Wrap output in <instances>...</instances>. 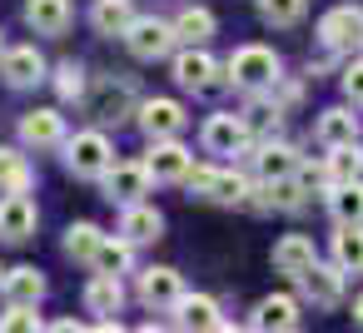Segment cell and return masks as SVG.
<instances>
[{
  "mask_svg": "<svg viewBox=\"0 0 363 333\" xmlns=\"http://www.w3.org/2000/svg\"><path fill=\"white\" fill-rule=\"evenodd\" d=\"M35 219L40 214H35V199H26V189L0 199V239L6 244H26L35 234Z\"/></svg>",
  "mask_w": 363,
  "mask_h": 333,
  "instance_id": "cell-13",
  "label": "cell"
},
{
  "mask_svg": "<svg viewBox=\"0 0 363 333\" xmlns=\"http://www.w3.org/2000/svg\"><path fill=\"white\" fill-rule=\"evenodd\" d=\"M328 179H333V184H353V179H363V149H358V140L328 149Z\"/></svg>",
  "mask_w": 363,
  "mask_h": 333,
  "instance_id": "cell-33",
  "label": "cell"
},
{
  "mask_svg": "<svg viewBox=\"0 0 363 333\" xmlns=\"http://www.w3.org/2000/svg\"><path fill=\"white\" fill-rule=\"evenodd\" d=\"M174 323H179V328H234L229 318H219V303H214L209 293H179Z\"/></svg>",
  "mask_w": 363,
  "mask_h": 333,
  "instance_id": "cell-22",
  "label": "cell"
},
{
  "mask_svg": "<svg viewBox=\"0 0 363 333\" xmlns=\"http://www.w3.org/2000/svg\"><path fill=\"white\" fill-rule=\"evenodd\" d=\"M85 308L90 313H100V318H115L120 308H125V283H120V273H90V283H85Z\"/></svg>",
  "mask_w": 363,
  "mask_h": 333,
  "instance_id": "cell-21",
  "label": "cell"
},
{
  "mask_svg": "<svg viewBox=\"0 0 363 333\" xmlns=\"http://www.w3.org/2000/svg\"><path fill=\"white\" fill-rule=\"evenodd\" d=\"M125 45H130V55H135V60H164V55H174L179 35H174V21H160V16H140V21L130 26Z\"/></svg>",
  "mask_w": 363,
  "mask_h": 333,
  "instance_id": "cell-4",
  "label": "cell"
},
{
  "mask_svg": "<svg viewBox=\"0 0 363 333\" xmlns=\"http://www.w3.org/2000/svg\"><path fill=\"white\" fill-rule=\"evenodd\" d=\"M318 40L333 55H363V6H333L318 16Z\"/></svg>",
  "mask_w": 363,
  "mask_h": 333,
  "instance_id": "cell-3",
  "label": "cell"
},
{
  "mask_svg": "<svg viewBox=\"0 0 363 333\" xmlns=\"http://www.w3.org/2000/svg\"><path fill=\"white\" fill-rule=\"evenodd\" d=\"M214 30H219V21H214L209 6H184V11L174 16V35H179V45H209Z\"/></svg>",
  "mask_w": 363,
  "mask_h": 333,
  "instance_id": "cell-25",
  "label": "cell"
},
{
  "mask_svg": "<svg viewBox=\"0 0 363 333\" xmlns=\"http://www.w3.org/2000/svg\"><path fill=\"white\" fill-rule=\"evenodd\" d=\"M100 189H105V199L110 204H135V199H145L150 194V169H145V159H115L105 174H100Z\"/></svg>",
  "mask_w": 363,
  "mask_h": 333,
  "instance_id": "cell-6",
  "label": "cell"
},
{
  "mask_svg": "<svg viewBox=\"0 0 363 333\" xmlns=\"http://www.w3.org/2000/svg\"><path fill=\"white\" fill-rule=\"evenodd\" d=\"M303 11H308V0H259L264 26H279V30L298 26V21H303Z\"/></svg>",
  "mask_w": 363,
  "mask_h": 333,
  "instance_id": "cell-35",
  "label": "cell"
},
{
  "mask_svg": "<svg viewBox=\"0 0 363 333\" xmlns=\"http://www.w3.org/2000/svg\"><path fill=\"white\" fill-rule=\"evenodd\" d=\"M135 110H140V100H135V90H130V85H105V90H100V100H95V115H100V120H115V125H120V120H130Z\"/></svg>",
  "mask_w": 363,
  "mask_h": 333,
  "instance_id": "cell-32",
  "label": "cell"
},
{
  "mask_svg": "<svg viewBox=\"0 0 363 333\" xmlns=\"http://www.w3.org/2000/svg\"><path fill=\"white\" fill-rule=\"evenodd\" d=\"M353 323H363V293L353 298Z\"/></svg>",
  "mask_w": 363,
  "mask_h": 333,
  "instance_id": "cell-40",
  "label": "cell"
},
{
  "mask_svg": "<svg viewBox=\"0 0 363 333\" xmlns=\"http://www.w3.org/2000/svg\"><path fill=\"white\" fill-rule=\"evenodd\" d=\"M0 288H6V303H40L45 298V273L35 264H21V269H6Z\"/></svg>",
  "mask_w": 363,
  "mask_h": 333,
  "instance_id": "cell-23",
  "label": "cell"
},
{
  "mask_svg": "<svg viewBox=\"0 0 363 333\" xmlns=\"http://www.w3.org/2000/svg\"><path fill=\"white\" fill-rule=\"evenodd\" d=\"M135 120H140V130H145V140H169V135H184V125H189V115H184V105H179V100H169V95H155V100H140V110H135Z\"/></svg>",
  "mask_w": 363,
  "mask_h": 333,
  "instance_id": "cell-9",
  "label": "cell"
},
{
  "mask_svg": "<svg viewBox=\"0 0 363 333\" xmlns=\"http://www.w3.org/2000/svg\"><path fill=\"white\" fill-rule=\"evenodd\" d=\"M55 95H60L65 105H80V100L90 95V70H85L80 60H65V65H55Z\"/></svg>",
  "mask_w": 363,
  "mask_h": 333,
  "instance_id": "cell-31",
  "label": "cell"
},
{
  "mask_svg": "<svg viewBox=\"0 0 363 333\" xmlns=\"http://www.w3.org/2000/svg\"><path fill=\"white\" fill-rule=\"evenodd\" d=\"M110 164H115V145H110V135H100V130L65 135V169H70L75 179H100Z\"/></svg>",
  "mask_w": 363,
  "mask_h": 333,
  "instance_id": "cell-2",
  "label": "cell"
},
{
  "mask_svg": "<svg viewBox=\"0 0 363 333\" xmlns=\"http://www.w3.org/2000/svg\"><path fill=\"white\" fill-rule=\"evenodd\" d=\"M80 328H85L80 318H60V323H55V333H80Z\"/></svg>",
  "mask_w": 363,
  "mask_h": 333,
  "instance_id": "cell-39",
  "label": "cell"
},
{
  "mask_svg": "<svg viewBox=\"0 0 363 333\" xmlns=\"http://www.w3.org/2000/svg\"><path fill=\"white\" fill-rule=\"evenodd\" d=\"M120 234H125L130 244H155V239H164V214H160L155 204L135 199V204L120 209Z\"/></svg>",
  "mask_w": 363,
  "mask_h": 333,
  "instance_id": "cell-16",
  "label": "cell"
},
{
  "mask_svg": "<svg viewBox=\"0 0 363 333\" xmlns=\"http://www.w3.org/2000/svg\"><path fill=\"white\" fill-rule=\"evenodd\" d=\"M284 65H279V55L269 50V45H239L229 60H224V80L234 85V90H244V95H269L284 75H279Z\"/></svg>",
  "mask_w": 363,
  "mask_h": 333,
  "instance_id": "cell-1",
  "label": "cell"
},
{
  "mask_svg": "<svg viewBox=\"0 0 363 333\" xmlns=\"http://www.w3.org/2000/svg\"><path fill=\"white\" fill-rule=\"evenodd\" d=\"M254 169H259V179H284V174H298V154L284 140H264L254 149Z\"/></svg>",
  "mask_w": 363,
  "mask_h": 333,
  "instance_id": "cell-24",
  "label": "cell"
},
{
  "mask_svg": "<svg viewBox=\"0 0 363 333\" xmlns=\"http://www.w3.org/2000/svg\"><path fill=\"white\" fill-rule=\"evenodd\" d=\"M294 283H298L303 303H313V308H338V303H343V269H338V264L313 259L303 273H294Z\"/></svg>",
  "mask_w": 363,
  "mask_h": 333,
  "instance_id": "cell-7",
  "label": "cell"
},
{
  "mask_svg": "<svg viewBox=\"0 0 363 333\" xmlns=\"http://www.w3.org/2000/svg\"><path fill=\"white\" fill-rule=\"evenodd\" d=\"M333 264L343 273H363V224H338V234H333Z\"/></svg>",
  "mask_w": 363,
  "mask_h": 333,
  "instance_id": "cell-28",
  "label": "cell"
},
{
  "mask_svg": "<svg viewBox=\"0 0 363 333\" xmlns=\"http://www.w3.org/2000/svg\"><path fill=\"white\" fill-rule=\"evenodd\" d=\"M189 164H194V154L179 145V135H169V140H150V149H145V169H150L155 184H184Z\"/></svg>",
  "mask_w": 363,
  "mask_h": 333,
  "instance_id": "cell-8",
  "label": "cell"
},
{
  "mask_svg": "<svg viewBox=\"0 0 363 333\" xmlns=\"http://www.w3.org/2000/svg\"><path fill=\"white\" fill-rule=\"evenodd\" d=\"M75 21V6L70 0H26V26L35 35H65Z\"/></svg>",
  "mask_w": 363,
  "mask_h": 333,
  "instance_id": "cell-18",
  "label": "cell"
},
{
  "mask_svg": "<svg viewBox=\"0 0 363 333\" xmlns=\"http://www.w3.org/2000/svg\"><path fill=\"white\" fill-rule=\"evenodd\" d=\"M328 214H333L338 224H363V179L333 184V189H328Z\"/></svg>",
  "mask_w": 363,
  "mask_h": 333,
  "instance_id": "cell-30",
  "label": "cell"
},
{
  "mask_svg": "<svg viewBox=\"0 0 363 333\" xmlns=\"http://www.w3.org/2000/svg\"><path fill=\"white\" fill-rule=\"evenodd\" d=\"M214 164H189V174H184V189L194 194V199H209V189H214Z\"/></svg>",
  "mask_w": 363,
  "mask_h": 333,
  "instance_id": "cell-37",
  "label": "cell"
},
{
  "mask_svg": "<svg viewBox=\"0 0 363 333\" xmlns=\"http://www.w3.org/2000/svg\"><path fill=\"white\" fill-rule=\"evenodd\" d=\"M298 323H303V313H298V298H294V293H269V298H259V308H254V318H249V328H259V333H269V328L289 333V328H298Z\"/></svg>",
  "mask_w": 363,
  "mask_h": 333,
  "instance_id": "cell-17",
  "label": "cell"
},
{
  "mask_svg": "<svg viewBox=\"0 0 363 333\" xmlns=\"http://www.w3.org/2000/svg\"><path fill=\"white\" fill-rule=\"evenodd\" d=\"M135 249H140V244H130L125 234H115V239L105 234V244H100V254H95L90 269H100V273H120V278H125V273L135 269Z\"/></svg>",
  "mask_w": 363,
  "mask_h": 333,
  "instance_id": "cell-27",
  "label": "cell"
},
{
  "mask_svg": "<svg viewBox=\"0 0 363 333\" xmlns=\"http://www.w3.org/2000/svg\"><path fill=\"white\" fill-rule=\"evenodd\" d=\"M45 318L35 313V303H11L6 313H0V333H40Z\"/></svg>",
  "mask_w": 363,
  "mask_h": 333,
  "instance_id": "cell-36",
  "label": "cell"
},
{
  "mask_svg": "<svg viewBox=\"0 0 363 333\" xmlns=\"http://www.w3.org/2000/svg\"><path fill=\"white\" fill-rule=\"evenodd\" d=\"M0 55H6V40H0Z\"/></svg>",
  "mask_w": 363,
  "mask_h": 333,
  "instance_id": "cell-41",
  "label": "cell"
},
{
  "mask_svg": "<svg viewBox=\"0 0 363 333\" xmlns=\"http://www.w3.org/2000/svg\"><path fill=\"white\" fill-rule=\"evenodd\" d=\"M318 259V249H313V239L308 234H284L279 244H274V254H269V264H274V273H303L308 264Z\"/></svg>",
  "mask_w": 363,
  "mask_h": 333,
  "instance_id": "cell-20",
  "label": "cell"
},
{
  "mask_svg": "<svg viewBox=\"0 0 363 333\" xmlns=\"http://www.w3.org/2000/svg\"><path fill=\"white\" fill-rule=\"evenodd\" d=\"M343 95L348 105H363V55H353V65L343 70Z\"/></svg>",
  "mask_w": 363,
  "mask_h": 333,
  "instance_id": "cell-38",
  "label": "cell"
},
{
  "mask_svg": "<svg viewBox=\"0 0 363 333\" xmlns=\"http://www.w3.org/2000/svg\"><path fill=\"white\" fill-rule=\"evenodd\" d=\"M21 145H30V149L65 145V115L60 110H30V115H21Z\"/></svg>",
  "mask_w": 363,
  "mask_h": 333,
  "instance_id": "cell-14",
  "label": "cell"
},
{
  "mask_svg": "<svg viewBox=\"0 0 363 333\" xmlns=\"http://www.w3.org/2000/svg\"><path fill=\"white\" fill-rule=\"evenodd\" d=\"M0 278H6V269H0Z\"/></svg>",
  "mask_w": 363,
  "mask_h": 333,
  "instance_id": "cell-42",
  "label": "cell"
},
{
  "mask_svg": "<svg viewBox=\"0 0 363 333\" xmlns=\"http://www.w3.org/2000/svg\"><path fill=\"white\" fill-rule=\"evenodd\" d=\"M169 70H174V85H179V90H189V95H209V90L219 85V70H224V65H219L204 45H184V50L174 55Z\"/></svg>",
  "mask_w": 363,
  "mask_h": 333,
  "instance_id": "cell-5",
  "label": "cell"
},
{
  "mask_svg": "<svg viewBox=\"0 0 363 333\" xmlns=\"http://www.w3.org/2000/svg\"><path fill=\"white\" fill-rule=\"evenodd\" d=\"M100 244H105V229L90 224V219H75V224L65 229V254H70L75 264H95Z\"/></svg>",
  "mask_w": 363,
  "mask_h": 333,
  "instance_id": "cell-26",
  "label": "cell"
},
{
  "mask_svg": "<svg viewBox=\"0 0 363 333\" xmlns=\"http://www.w3.org/2000/svg\"><path fill=\"white\" fill-rule=\"evenodd\" d=\"M249 179L244 174H234V169H219L214 174V189H209V204H224V209H234V204H244L249 199Z\"/></svg>",
  "mask_w": 363,
  "mask_h": 333,
  "instance_id": "cell-34",
  "label": "cell"
},
{
  "mask_svg": "<svg viewBox=\"0 0 363 333\" xmlns=\"http://www.w3.org/2000/svg\"><path fill=\"white\" fill-rule=\"evenodd\" d=\"M30 184H35L30 159H26L21 149H11V145H0V189H6V194H21V189H30Z\"/></svg>",
  "mask_w": 363,
  "mask_h": 333,
  "instance_id": "cell-29",
  "label": "cell"
},
{
  "mask_svg": "<svg viewBox=\"0 0 363 333\" xmlns=\"http://www.w3.org/2000/svg\"><path fill=\"white\" fill-rule=\"evenodd\" d=\"M249 135H254L249 120L244 115H229V110L224 115H209L204 130H199V140H204L209 154H244L249 149Z\"/></svg>",
  "mask_w": 363,
  "mask_h": 333,
  "instance_id": "cell-11",
  "label": "cell"
},
{
  "mask_svg": "<svg viewBox=\"0 0 363 333\" xmlns=\"http://www.w3.org/2000/svg\"><path fill=\"white\" fill-rule=\"evenodd\" d=\"M135 21H140L135 0H95V11H90V26H95V35H105V40H115V35L125 40Z\"/></svg>",
  "mask_w": 363,
  "mask_h": 333,
  "instance_id": "cell-19",
  "label": "cell"
},
{
  "mask_svg": "<svg viewBox=\"0 0 363 333\" xmlns=\"http://www.w3.org/2000/svg\"><path fill=\"white\" fill-rule=\"evenodd\" d=\"M0 80L11 90H35L40 80H50V65H45V55L35 45H11L0 55Z\"/></svg>",
  "mask_w": 363,
  "mask_h": 333,
  "instance_id": "cell-10",
  "label": "cell"
},
{
  "mask_svg": "<svg viewBox=\"0 0 363 333\" xmlns=\"http://www.w3.org/2000/svg\"><path fill=\"white\" fill-rule=\"evenodd\" d=\"M135 293H140V303H145V308H155V313H169V308L179 303V293H184V278H179V269H169V264H155V269H145V273H140Z\"/></svg>",
  "mask_w": 363,
  "mask_h": 333,
  "instance_id": "cell-12",
  "label": "cell"
},
{
  "mask_svg": "<svg viewBox=\"0 0 363 333\" xmlns=\"http://www.w3.org/2000/svg\"><path fill=\"white\" fill-rule=\"evenodd\" d=\"M313 140H318L323 149L353 145V140H358V115H353L348 105H328V110H318V120H313Z\"/></svg>",
  "mask_w": 363,
  "mask_h": 333,
  "instance_id": "cell-15",
  "label": "cell"
}]
</instances>
